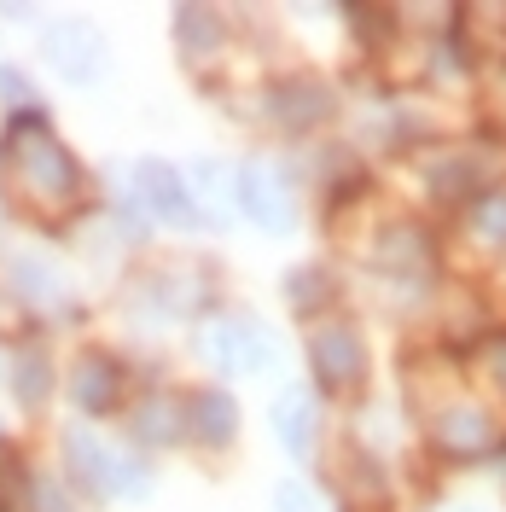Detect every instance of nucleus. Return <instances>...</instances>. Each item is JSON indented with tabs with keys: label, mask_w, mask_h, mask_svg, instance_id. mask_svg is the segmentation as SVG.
<instances>
[{
	"label": "nucleus",
	"mask_w": 506,
	"mask_h": 512,
	"mask_svg": "<svg viewBox=\"0 0 506 512\" xmlns=\"http://www.w3.org/2000/svg\"><path fill=\"white\" fill-rule=\"evenodd\" d=\"M489 361H501L495 373H501V384H506V338H495V344H489Z\"/></svg>",
	"instance_id": "9b49d317"
},
{
	"label": "nucleus",
	"mask_w": 506,
	"mask_h": 512,
	"mask_svg": "<svg viewBox=\"0 0 506 512\" xmlns=\"http://www.w3.org/2000/svg\"><path fill=\"white\" fill-rule=\"evenodd\" d=\"M192 408H198V419H192V425H198V431H204L210 443H222L227 431H233V408H227V396H216V390H204V396H198Z\"/></svg>",
	"instance_id": "6e6552de"
},
{
	"label": "nucleus",
	"mask_w": 506,
	"mask_h": 512,
	"mask_svg": "<svg viewBox=\"0 0 506 512\" xmlns=\"http://www.w3.org/2000/svg\"><path fill=\"white\" fill-rule=\"evenodd\" d=\"M315 367H320V379L332 384V390H349V384H361V373H367V350H361L355 326L332 320L326 332H315Z\"/></svg>",
	"instance_id": "f03ea898"
},
{
	"label": "nucleus",
	"mask_w": 506,
	"mask_h": 512,
	"mask_svg": "<svg viewBox=\"0 0 506 512\" xmlns=\"http://www.w3.org/2000/svg\"><path fill=\"white\" fill-rule=\"evenodd\" d=\"M210 355H216L222 367L262 373V367L274 361V344H268V332H256L251 320H222V326L210 332Z\"/></svg>",
	"instance_id": "7ed1b4c3"
},
{
	"label": "nucleus",
	"mask_w": 506,
	"mask_h": 512,
	"mask_svg": "<svg viewBox=\"0 0 506 512\" xmlns=\"http://www.w3.org/2000/svg\"><path fill=\"white\" fill-rule=\"evenodd\" d=\"M0 163H6V175H12V192H18L30 210H41V216H64V210L82 204V169H76V158H70L35 117H24V123L6 134Z\"/></svg>",
	"instance_id": "f257e3e1"
},
{
	"label": "nucleus",
	"mask_w": 506,
	"mask_h": 512,
	"mask_svg": "<svg viewBox=\"0 0 506 512\" xmlns=\"http://www.w3.org/2000/svg\"><path fill=\"white\" fill-rule=\"evenodd\" d=\"M41 390H47L41 361H18V396H24V402H41Z\"/></svg>",
	"instance_id": "1a4fd4ad"
},
{
	"label": "nucleus",
	"mask_w": 506,
	"mask_h": 512,
	"mask_svg": "<svg viewBox=\"0 0 506 512\" xmlns=\"http://www.w3.org/2000/svg\"><path fill=\"white\" fill-rule=\"evenodd\" d=\"M76 402H82L88 414H105V408L117 402V367L99 361V355L82 361V367H76Z\"/></svg>",
	"instance_id": "423d86ee"
},
{
	"label": "nucleus",
	"mask_w": 506,
	"mask_h": 512,
	"mask_svg": "<svg viewBox=\"0 0 506 512\" xmlns=\"http://www.w3.org/2000/svg\"><path fill=\"white\" fill-rule=\"evenodd\" d=\"M274 507H280V512H315V495H309L303 483H280V495H274Z\"/></svg>",
	"instance_id": "9d476101"
},
{
	"label": "nucleus",
	"mask_w": 506,
	"mask_h": 512,
	"mask_svg": "<svg viewBox=\"0 0 506 512\" xmlns=\"http://www.w3.org/2000/svg\"><path fill=\"white\" fill-rule=\"evenodd\" d=\"M134 187H140V198H146L158 216H169V222H181V216L192 210L187 204V181H181L169 163H140V181H134Z\"/></svg>",
	"instance_id": "39448f33"
},
{
	"label": "nucleus",
	"mask_w": 506,
	"mask_h": 512,
	"mask_svg": "<svg viewBox=\"0 0 506 512\" xmlns=\"http://www.w3.org/2000/svg\"><path fill=\"white\" fill-rule=\"evenodd\" d=\"M274 425H280L285 443L303 454V448L315 443V414H309V396H297V390H291V396H280V408H274Z\"/></svg>",
	"instance_id": "0eeeda50"
},
{
	"label": "nucleus",
	"mask_w": 506,
	"mask_h": 512,
	"mask_svg": "<svg viewBox=\"0 0 506 512\" xmlns=\"http://www.w3.org/2000/svg\"><path fill=\"white\" fill-rule=\"evenodd\" d=\"M233 198H239L245 216H251L256 227H268V233H280V227L291 222V210L280 204V187H274L262 169H239V175H233Z\"/></svg>",
	"instance_id": "20e7f679"
}]
</instances>
